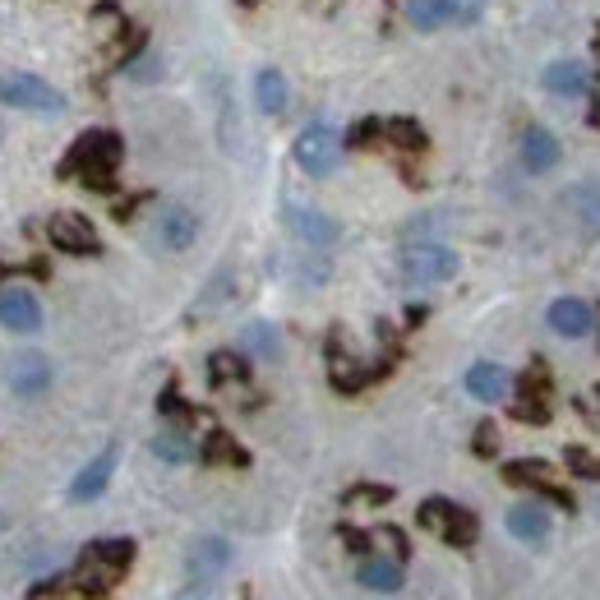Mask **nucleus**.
I'll return each mask as SVG.
<instances>
[{"instance_id":"24","label":"nucleus","mask_w":600,"mask_h":600,"mask_svg":"<svg viewBox=\"0 0 600 600\" xmlns=\"http://www.w3.org/2000/svg\"><path fill=\"white\" fill-rule=\"evenodd\" d=\"M254 102H259V112H264V116H282V112H286L292 93H286L282 70H259V80H254Z\"/></svg>"},{"instance_id":"9","label":"nucleus","mask_w":600,"mask_h":600,"mask_svg":"<svg viewBox=\"0 0 600 600\" xmlns=\"http://www.w3.org/2000/svg\"><path fill=\"white\" fill-rule=\"evenodd\" d=\"M282 218H286V227L296 231V241L315 245V250H328V245L337 241V222H333L328 213H319V208H305V203H286V208H282Z\"/></svg>"},{"instance_id":"26","label":"nucleus","mask_w":600,"mask_h":600,"mask_svg":"<svg viewBox=\"0 0 600 600\" xmlns=\"http://www.w3.org/2000/svg\"><path fill=\"white\" fill-rule=\"evenodd\" d=\"M379 144L402 148V152H421L425 148V129L415 120H379Z\"/></svg>"},{"instance_id":"12","label":"nucleus","mask_w":600,"mask_h":600,"mask_svg":"<svg viewBox=\"0 0 600 600\" xmlns=\"http://www.w3.org/2000/svg\"><path fill=\"white\" fill-rule=\"evenodd\" d=\"M199 236V218L190 213L186 203H167L162 213H158V241L167 250H190Z\"/></svg>"},{"instance_id":"14","label":"nucleus","mask_w":600,"mask_h":600,"mask_svg":"<svg viewBox=\"0 0 600 600\" xmlns=\"http://www.w3.org/2000/svg\"><path fill=\"white\" fill-rule=\"evenodd\" d=\"M10 388H14L19 398L46 393V388H51V365H46V356H38V351L14 356V365H10Z\"/></svg>"},{"instance_id":"33","label":"nucleus","mask_w":600,"mask_h":600,"mask_svg":"<svg viewBox=\"0 0 600 600\" xmlns=\"http://www.w3.org/2000/svg\"><path fill=\"white\" fill-rule=\"evenodd\" d=\"M476 449H481V453H494V425H481V430H476Z\"/></svg>"},{"instance_id":"11","label":"nucleus","mask_w":600,"mask_h":600,"mask_svg":"<svg viewBox=\"0 0 600 600\" xmlns=\"http://www.w3.org/2000/svg\"><path fill=\"white\" fill-rule=\"evenodd\" d=\"M0 324L10 333H38L42 328V301L29 286H6L0 292Z\"/></svg>"},{"instance_id":"36","label":"nucleus","mask_w":600,"mask_h":600,"mask_svg":"<svg viewBox=\"0 0 600 600\" xmlns=\"http://www.w3.org/2000/svg\"><path fill=\"white\" fill-rule=\"evenodd\" d=\"M0 527H6V517H0Z\"/></svg>"},{"instance_id":"35","label":"nucleus","mask_w":600,"mask_h":600,"mask_svg":"<svg viewBox=\"0 0 600 600\" xmlns=\"http://www.w3.org/2000/svg\"><path fill=\"white\" fill-rule=\"evenodd\" d=\"M319 6H324V10H333V6H337V0H319Z\"/></svg>"},{"instance_id":"17","label":"nucleus","mask_w":600,"mask_h":600,"mask_svg":"<svg viewBox=\"0 0 600 600\" xmlns=\"http://www.w3.org/2000/svg\"><path fill=\"white\" fill-rule=\"evenodd\" d=\"M398 10L411 29L434 33V29H443V23L457 19V0H398Z\"/></svg>"},{"instance_id":"7","label":"nucleus","mask_w":600,"mask_h":600,"mask_svg":"<svg viewBox=\"0 0 600 600\" xmlns=\"http://www.w3.org/2000/svg\"><path fill=\"white\" fill-rule=\"evenodd\" d=\"M513 415H517V421H527V425H545V421H550V375H545L540 365H531V370L522 375Z\"/></svg>"},{"instance_id":"5","label":"nucleus","mask_w":600,"mask_h":600,"mask_svg":"<svg viewBox=\"0 0 600 600\" xmlns=\"http://www.w3.org/2000/svg\"><path fill=\"white\" fill-rule=\"evenodd\" d=\"M296 162L305 176H333L337 162H343V135H337L328 120L305 125L296 139Z\"/></svg>"},{"instance_id":"31","label":"nucleus","mask_w":600,"mask_h":600,"mask_svg":"<svg viewBox=\"0 0 600 600\" xmlns=\"http://www.w3.org/2000/svg\"><path fill=\"white\" fill-rule=\"evenodd\" d=\"M388 504V499H393V494H388V490H375V485H360V490H351L347 494V504Z\"/></svg>"},{"instance_id":"1","label":"nucleus","mask_w":600,"mask_h":600,"mask_svg":"<svg viewBox=\"0 0 600 600\" xmlns=\"http://www.w3.org/2000/svg\"><path fill=\"white\" fill-rule=\"evenodd\" d=\"M129 564H135V545L129 540H97L80 555V564H74V572L65 578V587H74L84 600H107L112 587L129 572Z\"/></svg>"},{"instance_id":"6","label":"nucleus","mask_w":600,"mask_h":600,"mask_svg":"<svg viewBox=\"0 0 600 600\" xmlns=\"http://www.w3.org/2000/svg\"><path fill=\"white\" fill-rule=\"evenodd\" d=\"M402 277L407 282H449L457 273V254L449 245H434V241H421V245H407L402 250Z\"/></svg>"},{"instance_id":"13","label":"nucleus","mask_w":600,"mask_h":600,"mask_svg":"<svg viewBox=\"0 0 600 600\" xmlns=\"http://www.w3.org/2000/svg\"><path fill=\"white\" fill-rule=\"evenodd\" d=\"M545 319H550V328H555L559 337H587V333L596 328V309H591L587 301H578V296H559Z\"/></svg>"},{"instance_id":"22","label":"nucleus","mask_w":600,"mask_h":600,"mask_svg":"<svg viewBox=\"0 0 600 600\" xmlns=\"http://www.w3.org/2000/svg\"><path fill=\"white\" fill-rule=\"evenodd\" d=\"M568 208L578 213L587 236H600V180H582V186L568 190Z\"/></svg>"},{"instance_id":"27","label":"nucleus","mask_w":600,"mask_h":600,"mask_svg":"<svg viewBox=\"0 0 600 600\" xmlns=\"http://www.w3.org/2000/svg\"><path fill=\"white\" fill-rule=\"evenodd\" d=\"M245 379H250L245 356H236V351H213V360H208V383L227 388V383H245Z\"/></svg>"},{"instance_id":"28","label":"nucleus","mask_w":600,"mask_h":600,"mask_svg":"<svg viewBox=\"0 0 600 600\" xmlns=\"http://www.w3.org/2000/svg\"><path fill=\"white\" fill-rule=\"evenodd\" d=\"M203 462H218V466H245L250 462V453L241 449L236 439H231L227 430H213L203 439Z\"/></svg>"},{"instance_id":"2","label":"nucleus","mask_w":600,"mask_h":600,"mask_svg":"<svg viewBox=\"0 0 600 600\" xmlns=\"http://www.w3.org/2000/svg\"><path fill=\"white\" fill-rule=\"evenodd\" d=\"M120 135L116 129H88V135L74 139L70 158H65V176L84 180L88 190H112L116 186V167H120Z\"/></svg>"},{"instance_id":"32","label":"nucleus","mask_w":600,"mask_h":600,"mask_svg":"<svg viewBox=\"0 0 600 600\" xmlns=\"http://www.w3.org/2000/svg\"><path fill=\"white\" fill-rule=\"evenodd\" d=\"M343 540L351 545L356 555H370V536H365V531H351V527H343Z\"/></svg>"},{"instance_id":"8","label":"nucleus","mask_w":600,"mask_h":600,"mask_svg":"<svg viewBox=\"0 0 600 600\" xmlns=\"http://www.w3.org/2000/svg\"><path fill=\"white\" fill-rule=\"evenodd\" d=\"M46 236H51V245L65 250V254H97L102 250L93 222L80 218V213H56L46 222Z\"/></svg>"},{"instance_id":"30","label":"nucleus","mask_w":600,"mask_h":600,"mask_svg":"<svg viewBox=\"0 0 600 600\" xmlns=\"http://www.w3.org/2000/svg\"><path fill=\"white\" fill-rule=\"evenodd\" d=\"M564 462H568V472H578V476H587V481H600V457H596V453H587V449H568Z\"/></svg>"},{"instance_id":"15","label":"nucleus","mask_w":600,"mask_h":600,"mask_svg":"<svg viewBox=\"0 0 600 600\" xmlns=\"http://www.w3.org/2000/svg\"><path fill=\"white\" fill-rule=\"evenodd\" d=\"M112 472H116V449H102L80 476H74V485H70V499L74 504H88V499H97L102 490L112 485Z\"/></svg>"},{"instance_id":"4","label":"nucleus","mask_w":600,"mask_h":600,"mask_svg":"<svg viewBox=\"0 0 600 600\" xmlns=\"http://www.w3.org/2000/svg\"><path fill=\"white\" fill-rule=\"evenodd\" d=\"M0 102L19 112H33V116H61L65 112V93H56L38 74H6L0 80Z\"/></svg>"},{"instance_id":"20","label":"nucleus","mask_w":600,"mask_h":600,"mask_svg":"<svg viewBox=\"0 0 600 600\" xmlns=\"http://www.w3.org/2000/svg\"><path fill=\"white\" fill-rule=\"evenodd\" d=\"M587 65H578V61H550L540 70V84L550 88L555 97H578V93H587Z\"/></svg>"},{"instance_id":"34","label":"nucleus","mask_w":600,"mask_h":600,"mask_svg":"<svg viewBox=\"0 0 600 600\" xmlns=\"http://www.w3.org/2000/svg\"><path fill=\"white\" fill-rule=\"evenodd\" d=\"M171 600H218V596L208 591V587H186V591H180V596H171Z\"/></svg>"},{"instance_id":"21","label":"nucleus","mask_w":600,"mask_h":600,"mask_svg":"<svg viewBox=\"0 0 600 600\" xmlns=\"http://www.w3.org/2000/svg\"><path fill=\"white\" fill-rule=\"evenodd\" d=\"M508 531L517 540H527V545L550 540V513H545L540 504H513L508 508Z\"/></svg>"},{"instance_id":"23","label":"nucleus","mask_w":600,"mask_h":600,"mask_svg":"<svg viewBox=\"0 0 600 600\" xmlns=\"http://www.w3.org/2000/svg\"><path fill=\"white\" fill-rule=\"evenodd\" d=\"M356 582L370 591H398L402 587V559H360Z\"/></svg>"},{"instance_id":"3","label":"nucleus","mask_w":600,"mask_h":600,"mask_svg":"<svg viewBox=\"0 0 600 600\" xmlns=\"http://www.w3.org/2000/svg\"><path fill=\"white\" fill-rule=\"evenodd\" d=\"M421 527L425 531H434V536H443L449 545H457V550H466V545H472L476 536H481V522H476V513H466V508H457L453 499H425L421 504Z\"/></svg>"},{"instance_id":"18","label":"nucleus","mask_w":600,"mask_h":600,"mask_svg":"<svg viewBox=\"0 0 600 600\" xmlns=\"http://www.w3.org/2000/svg\"><path fill=\"white\" fill-rule=\"evenodd\" d=\"M513 388V375L504 370V365H494V360H481L466 370V393L481 398V402H504V393Z\"/></svg>"},{"instance_id":"10","label":"nucleus","mask_w":600,"mask_h":600,"mask_svg":"<svg viewBox=\"0 0 600 600\" xmlns=\"http://www.w3.org/2000/svg\"><path fill=\"white\" fill-rule=\"evenodd\" d=\"M504 481L508 485H527V490H540L545 499H555L559 508H572V494L564 485L550 481V466L536 462V457H517V462H504Z\"/></svg>"},{"instance_id":"16","label":"nucleus","mask_w":600,"mask_h":600,"mask_svg":"<svg viewBox=\"0 0 600 600\" xmlns=\"http://www.w3.org/2000/svg\"><path fill=\"white\" fill-rule=\"evenodd\" d=\"M186 564H190L194 582H213L218 572H227V564H231V545L218 540V536H203V540H194V550H190Z\"/></svg>"},{"instance_id":"29","label":"nucleus","mask_w":600,"mask_h":600,"mask_svg":"<svg viewBox=\"0 0 600 600\" xmlns=\"http://www.w3.org/2000/svg\"><path fill=\"white\" fill-rule=\"evenodd\" d=\"M152 453H158L162 462H190L194 449H190V439L180 434V430H162L158 439H152Z\"/></svg>"},{"instance_id":"19","label":"nucleus","mask_w":600,"mask_h":600,"mask_svg":"<svg viewBox=\"0 0 600 600\" xmlns=\"http://www.w3.org/2000/svg\"><path fill=\"white\" fill-rule=\"evenodd\" d=\"M559 139L550 135V129L531 125L527 135H522V162H527V171H555L559 167Z\"/></svg>"},{"instance_id":"25","label":"nucleus","mask_w":600,"mask_h":600,"mask_svg":"<svg viewBox=\"0 0 600 600\" xmlns=\"http://www.w3.org/2000/svg\"><path fill=\"white\" fill-rule=\"evenodd\" d=\"M241 347H245L250 356H259V360H277V356H282V337H277L273 324L254 319V324L241 328Z\"/></svg>"}]
</instances>
